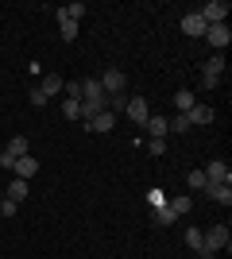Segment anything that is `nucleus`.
Returning <instances> with one entry per match:
<instances>
[{
    "label": "nucleus",
    "instance_id": "obj_1",
    "mask_svg": "<svg viewBox=\"0 0 232 259\" xmlns=\"http://www.w3.org/2000/svg\"><path fill=\"white\" fill-rule=\"evenodd\" d=\"M201 240H205V248L201 251H209V255H217V251H228L232 248V236H228V225H213L201 232Z\"/></svg>",
    "mask_w": 232,
    "mask_h": 259
},
{
    "label": "nucleus",
    "instance_id": "obj_2",
    "mask_svg": "<svg viewBox=\"0 0 232 259\" xmlns=\"http://www.w3.org/2000/svg\"><path fill=\"white\" fill-rule=\"evenodd\" d=\"M201 39H205V43H209L213 51L221 54V51H228V43H232V31H228V23H209Z\"/></svg>",
    "mask_w": 232,
    "mask_h": 259
},
{
    "label": "nucleus",
    "instance_id": "obj_3",
    "mask_svg": "<svg viewBox=\"0 0 232 259\" xmlns=\"http://www.w3.org/2000/svg\"><path fill=\"white\" fill-rule=\"evenodd\" d=\"M228 0H209V4H201V8H198V16H201V20H205V27H209V23H224V20H228Z\"/></svg>",
    "mask_w": 232,
    "mask_h": 259
},
{
    "label": "nucleus",
    "instance_id": "obj_4",
    "mask_svg": "<svg viewBox=\"0 0 232 259\" xmlns=\"http://www.w3.org/2000/svg\"><path fill=\"white\" fill-rule=\"evenodd\" d=\"M221 74H224V54H213L209 62L201 66V85H205V89H213L217 81H221Z\"/></svg>",
    "mask_w": 232,
    "mask_h": 259
},
{
    "label": "nucleus",
    "instance_id": "obj_5",
    "mask_svg": "<svg viewBox=\"0 0 232 259\" xmlns=\"http://www.w3.org/2000/svg\"><path fill=\"white\" fill-rule=\"evenodd\" d=\"M97 81H101V89H105V97H112V93H124V85H128L124 70H116V66H112V70H105Z\"/></svg>",
    "mask_w": 232,
    "mask_h": 259
},
{
    "label": "nucleus",
    "instance_id": "obj_6",
    "mask_svg": "<svg viewBox=\"0 0 232 259\" xmlns=\"http://www.w3.org/2000/svg\"><path fill=\"white\" fill-rule=\"evenodd\" d=\"M81 101H85V105H97V108L109 105V97H105V89H101L97 77H85V81H81Z\"/></svg>",
    "mask_w": 232,
    "mask_h": 259
},
{
    "label": "nucleus",
    "instance_id": "obj_7",
    "mask_svg": "<svg viewBox=\"0 0 232 259\" xmlns=\"http://www.w3.org/2000/svg\"><path fill=\"white\" fill-rule=\"evenodd\" d=\"M201 174H205V182H213V186H221V182L232 186V170H228V162H221V159H213Z\"/></svg>",
    "mask_w": 232,
    "mask_h": 259
},
{
    "label": "nucleus",
    "instance_id": "obj_8",
    "mask_svg": "<svg viewBox=\"0 0 232 259\" xmlns=\"http://www.w3.org/2000/svg\"><path fill=\"white\" fill-rule=\"evenodd\" d=\"M16 178H23V182H31L35 174H39V159H35V155H23V159H16Z\"/></svg>",
    "mask_w": 232,
    "mask_h": 259
},
{
    "label": "nucleus",
    "instance_id": "obj_9",
    "mask_svg": "<svg viewBox=\"0 0 232 259\" xmlns=\"http://www.w3.org/2000/svg\"><path fill=\"white\" fill-rule=\"evenodd\" d=\"M128 116H132V124H140V128H144L147 116H151L147 101H144V97H128Z\"/></svg>",
    "mask_w": 232,
    "mask_h": 259
},
{
    "label": "nucleus",
    "instance_id": "obj_10",
    "mask_svg": "<svg viewBox=\"0 0 232 259\" xmlns=\"http://www.w3.org/2000/svg\"><path fill=\"white\" fill-rule=\"evenodd\" d=\"M182 31H186L190 39H201V35H205V20H201L198 12H186V16H182Z\"/></svg>",
    "mask_w": 232,
    "mask_h": 259
},
{
    "label": "nucleus",
    "instance_id": "obj_11",
    "mask_svg": "<svg viewBox=\"0 0 232 259\" xmlns=\"http://www.w3.org/2000/svg\"><path fill=\"white\" fill-rule=\"evenodd\" d=\"M201 194L205 197H213V201H217V205H232V186L228 182H221V186H205V190H201Z\"/></svg>",
    "mask_w": 232,
    "mask_h": 259
},
{
    "label": "nucleus",
    "instance_id": "obj_12",
    "mask_svg": "<svg viewBox=\"0 0 232 259\" xmlns=\"http://www.w3.org/2000/svg\"><path fill=\"white\" fill-rule=\"evenodd\" d=\"M186 116H190V128H194V124H213V120H217V112H213V105H194Z\"/></svg>",
    "mask_w": 232,
    "mask_h": 259
},
{
    "label": "nucleus",
    "instance_id": "obj_13",
    "mask_svg": "<svg viewBox=\"0 0 232 259\" xmlns=\"http://www.w3.org/2000/svg\"><path fill=\"white\" fill-rule=\"evenodd\" d=\"M85 128H89V132H112V128H116V116H112L109 108H101V112H97L93 120H89Z\"/></svg>",
    "mask_w": 232,
    "mask_h": 259
},
{
    "label": "nucleus",
    "instance_id": "obj_14",
    "mask_svg": "<svg viewBox=\"0 0 232 259\" xmlns=\"http://www.w3.org/2000/svg\"><path fill=\"white\" fill-rule=\"evenodd\" d=\"M4 151H8L12 159H23V155H31V140H27V136H12Z\"/></svg>",
    "mask_w": 232,
    "mask_h": 259
},
{
    "label": "nucleus",
    "instance_id": "obj_15",
    "mask_svg": "<svg viewBox=\"0 0 232 259\" xmlns=\"http://www.w3.org/2000/svg\"><path fill=\"white\" fill-rule=\"evenodd\" d=\"M62 85H66V81H62L58 74H43V85H39V93L51 101V97H58V93H62Z\"/></svg>",
    "mask_w": 232,
    "mask_h": 259
},
{
    "label": "nucleus",
    "instance_id": "obj_16",
    "mask_svg": "<svg viewBox=\"0 0 232 259\" xmlns=\"http://www.w3.org/2000/svg\"><path fill=\"white\" fill-rule=\"evenodd\" d=\"M55 16H58V31H62V39H66V43H74V39H77V23L70 20V16H66L62 8H58Z\"/></svg>",
    "mask_w": 232,
    "mask_h": 259
},
{
    "label": "nucleus",
    "instance_id": "obj_17",
    "mask_svg": "<svg viewBox=\"0 0 232 259\" xmlns=\"http://www.w3.org/2000/svg\"><path fill=\"white\" fill-rule=\"evenodd\" d=\"M144 128H147V136H151V140H166V132H170V128H166V116H147Z\"/></svg>",
    "mask_w": 232,
    "mask_h": 259
},
{
    "label": "nucleus",
    "instance_id": "obj_18",
    "mask_svg": "<svg viewBox=\"0 0 232 259\" xmlns=\"http://www.w3.org/2000/svg\"><path fill=\"white\" fill-rule=\"evenodd\" d=\"M23 197H27V182H23V178H12V182H8V201L20 205Z\"/></svg>",
    "mask_w": 232,
    "mask_h": 259
},
{
    "label": "nucleus",
    "instance_id": "obj_19",
    "mask_svg": "<svg viewBox=\"0 0 232 259\" xmlns=\"http://www.w3.org/2000/svg\"><path fill=\"white\" fill-rule=\"evenodd\" d=\"M194 105H198V101H194L190 89H178V93H174V108H178V112H190Z\"/></svg>",
    "mask_w": 232,
    "mask_h": 259
},
{
    "label": "nucleus",
    "instance_id": "obj_20",
    "mask_svg": "<svg viewBox=\"0 0 232 259\" xmlns=\"http://www.w3.org/2000/svg\"><path fill=\"white\" fill-rule=\"evenodd\" d=\"M112 112V116H116V112H128V93H112L109 97V105H105Z\"/></svg>",
    "mask_w": 232,
    "mask_h": 259
},
{
    "label": "nucleus",
    "instance_id": "obj_21",
    "mask_svg": "<svg viewBox=\"0 0 232 259\" xmlns=\"http://www.w3.org/2000/svg\"><path fill=\"white\" fill-rule=\"evenodd\" d=\"M166 205L174 209V217H186V213H190V205H194V197H170Z\"/></svg>",
    "mask_w": 232,
    "mask_h": 259
},
{
    "label": "nucleus",
    "instance_id": "obj_22",
    "mask_svg": "<svg viewBox=\"0 0 232 259\" xmlns=\"http://www.w3.org/2000/svg\"><path fill=\"white\" fill-rule=\"evenodd\" d=\"M166 128H170V132H190V116H186V112H178V116L166 120Z\"/></svg>",
    "mask_w": 232,
    "mask_h": 259
},
{
    "label": "nucleus",
    "instance_id": "obj_23",
    "mask_svg": "<svg viewBox=\"0 0 232 259\" xmlns=\"http://www.w3.org/2000/svg\"><path fill=\"white\" fill-rule=\"evenodd\" d=\"M62 116L66 120H81V101H62Z\"/></svg>",
    "mask_w": 232,
    "mask_h": 259
},
{
    "label": "nucleus",
    "instance_id": "obj_24",
    "mask_svg": "<svg viewBox=\"0 0 232 259\" xmlns=\"http://www.w3.org/2000/svg\"><path fill=\"white\" fill-rule=\"evenodd\" d=\"M155 221H159V225H174L178 217H174V209H170V205H159V209H155Z\"/></svg>",
    "mask_w": 232,
    "mask_h": 259
},
{
    "label": "nucleus",
    "instance_id": "obj_25",
    "mask_svg": "<svg viewBox=\"0 0 232 259\" xmlns=\"http://www.w3.org/2000/svg\"><path fill=\"white\" fill-rule=\"evenodd\" d=\"M186 244H190L194 251H201V248H205V240H201V228H186Z\"/></svg>",
    "mask_w": 232,
    "mask_h": 259
},
{
    "label": "nucleus",
    "instance_id": "obj_26",
    "mask_svg": "<svg viewBox=\"0 0 232 259\" xmlns=\"http://www.w3.org/2000/svg\"><path fill=\"white\" fill-rule=\"evenodd\" d=\"M62 12H66L70 20H74V23H77V20H81V16H85V12H89V8H85V4H81V0H74V4H66V8H62Z\"/></svg>",
    "mask_w": 232,
    "mask_h": 259
},
{
    "label": "nucleus",
    "instance_id": "obj_27",
    "mask_svg": "<svg viewBox=\"0 0 232 259\" xmlns=\"http://www.w3.org/2000/svg\"><path fill=\"white\" fill-rule=\"evenodd\" d=\"M186 182H190V190H205V186H209L201 170H190V174H186Z\"/></svg>",
    "mask_w": 232,
    "mask_h": 259
},
{
    "label": "nucleus",
    "instance_id": "obj_28",
    "mask_svg": "<svg viewBox=\"0 0 232 259\" xmlns=\"http://www.w3.org/2000/svg\"><path fill=\"white\" fill-rule=\"evenodd\" d=\"M62 93H66V101H81V81H66Z\"/></svg>",
    "mask_w": 232,
    "mask_h": 259
},
{
    "label": "nucleus",
    "instance_id": "obj_29",
    "mask_svg": "<svg viewBox=\"0 0 232 259\" xmlns=\"http://www.w3.org/2000/svg\"><path fill=\"white\" fill-rule=\"evenodd\" d=\"M147 201H151V209H159V205H166L170 197H166L163 190H147Z\"/></svg>",
    "mask_w": 232,
    "mask_h": 259
},
{
    "label": "nucleus",
    "instance_id": "obj_30",
    "mask_svg": "<svg viewBox=\"0 0 232 259\" xmlns=\"http://www.w3.org/2000/svg\"><path fill=\"white\" fill-rule=\"evenodd\" d=\"M147 155H166V140H147Z\"/></svg>",
    "mask_w": 232,
    "mask_h": 259
},
{
    "label": "nucleus",
    "instance_id": "obj_31",
    "mask_svg": "<svg viewBox=\"0 0 232 259\" xmlns=\"http://www.w3.org/2000/svg\"><path fill=\"white\" fill-rule=\"evenodd\" d=\"M16 209H20V205H16V201H8V197L0 201V213H4V217H16Z\"/></svg>",
    "mask_w": 232,
    "mask_h": 259
},
{
    "label": "nucleus",
    "instance_id": "obj_32",
    "mask_svg": "<svg viewBox=\"0 0 232 259\" xmlns=\"http://www.w3.org/2000/svg\"><path fill=\"white\" fill-rule=\"evenodd\" d=\"M0 166H4V170H16V159H12L8 151H0Z\"/></svg>",
    "mask_w": 232,
    "mask_h": 259
},
{
    "label": "nucleus",
    "instance_id": "obj_33",
    "mask_svg": "<svg viewBox=\"0 0 232 259\" xmlns=\"http://www.w3.org/2000/svg\"><path fill=\"white\" fill-rule=\"evenodd\" d=\"M31 105H39V108H43V105H47V97H43V93H39V85H35V89H31Z\"/></svg>",
    "mask_w": 232,
    "mask_h": 259
}]
</instances>
